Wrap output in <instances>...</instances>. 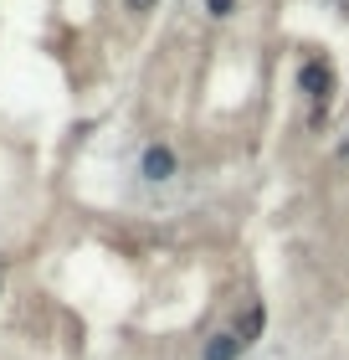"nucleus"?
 <instances>
[{"mask_svg": "<svg viewBox=\"0 0 349 360\" xmlns=\"http://www.w3.org/2000/svg\"><path fill=\"white\" fill-rule=\"evenodd\" d=\"M175 170H180V160H175L170 144H149L144 160H139V175H144V180H154V186H159V180H170Z\"/></svg>", "mask_w": 349, "mask_h": 360, "instance_id": "nucleus-2", "label": "nucleus"}, {"mask_svg": "<svg viewBox=\"0 0 349 360\" xmlns=\"http://www.w3.org/2000/svg\"><path fill=\"white\" fill-rule=\"evenodd\" d=\"M298 88H303L313 103H329V88H334V72H329L324 57H308L303 68H298Z\"/></svg>", "mask_w": 349, "mask_h": 360, "instance_id": "nucleus-1", "label": "nucleus"}, {"mask_svg": "<svg viewBox=\"0 0 349 360\" xmlns=\"http://www.w3.org/2000/svg\"><path fill=\"white\" fill-rule=\"evenodd\" d=\"M262 324H268V309H262V304H252V309H246V324H242V345H252V340L262 335Z\"/></svg>", "mask_w": 349, "mask_h": 360, "instance_id": "nucleus-4", "label": "nucleus"}, {"mask_svg": "<svg viewBox=\"0 0 349 360\" xmlns=\"http://www.w3.org/2000/svg\"><path fill=\"white\" fill-rule=\"evenodd\" d=\"M124 6H129V11H134V15H144V11H154V6H159V0H124Z\"/></svg>", "mask_w": 349, "mask_h": 360, "instance_id": "nucleus-6", "label": "nucleus"}, {"mask_svg": "<svg viewBox=\"0 0 349 360\" xmlns=\"http://www.w3.org/2000/svg\"><path fill=\"white\" fill-rule=\"evenodd\" d=\"M242 335L237 330H221V335H211L206 340V350H201V360H242Z\"/></svg>", "mask_w": 349, "mask_h": 360, "instance_id": "nucleus-3", "label": "nucleus"}, {"mask_svg": "<svg viewBox=\"0 0 349 360\" xmlns=\"http://www.w3.org/2000/svg\"><path fill=\"white\" fill-rule=\"evenodd\" d=\"M206 11L216 15V21H226V15H231V11H237V0H206Z\"/></svg>", "mask_w": 349, "mask_h": 360, "instance_id": "nucleus-5", "label": "nucleus"}]
</instances>
